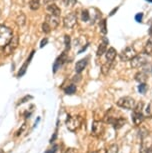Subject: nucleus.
<instances>
[{
    "label": "nucleus",
    "instance_id": "obj_6",
    "mask_svg": "<svg viewBox=\"0 0 152 153\" xmlns=\"http://www.w3.org/2000/svg\"><path fill=\"white\" fill-rule=\"evenodd\" d=\"M18 43H19L18 37L13 36L12 39L8 42V44L3 48V52L5 55H10V54H12L14 52V50L17 48V46H18Z\"/></svg>",
    "mask_w": 152,
    "mask_h": 153
},
{
    "label": "nucleus",
    "instance_id": "obj_14",
    "mask_svg": "<svg viewBox=\"0 0 152 153\" xmlns=\"http://www.w3.org/2000/svg\"><path fill=\"white\" fill-rule=\"evenodd\" d=\"M86 65H87V59H81L79 60L78 62L76 63L75 65V71L76 73L80 74L81 72L84 70V68L86 67Z\"/></svg>",
    "mask_w": 152,
    "mask_h": 153
},
{
    "label": "nucleus",
    "instance_id": "obj_10",
    "mask_svg": "<svg viewBox=\"0 0 152 153\" xmlns=\"http://www.w3.org/2000/svg\"><path fill=\"white\" fill-rule=\"evenodd\" d=\"M107 45H108V39L106 37H103L102 41L100 42L98 49H97V55L101 56L104 53H106V51H107Z\"/></svg>",
    "mask_w": 152,
    "mask_h": 153
},
{
    "label": "nucleus",
    "instance_id": "obj_17",
    "mask_svg": "<svg viewBox=\"0 0 152 153\" xmlns=\"http://www.w3.org/2000/svg\"><path fill=\"white\" fill-rule=\"evenodd\" d=\"M132 118H133L134 124L138 126L143 122V120H144V115H143L142 113H135V112H134Z\"/></svg>",
    "mask_w": 152,
    "mask_h": 153
},
{
    "label": "nucleus",
    "instance_id": "obj_3",
    "mask_svg": "<svg viewBox=\"0 0 152 153\" xmlns=\"http://www.w3.org/2000/svg\"><path fill=\"white\" fill-rule=\"evenodd\" d=\"M136 55L137 54L135 49L131 47V46H128V47H126L121 51V53H120V59H121V61H131Z\"/></svg>",
    "mask_w": 152,
    "mask_h": 153
},
{
    "label": "nucleus",
    "instance_id": "obj_25",
    "mask_svg": "<svg viewBox=\"0 0 152 153\" xmlns=\"http://www.w3.org/2000/svg\"><path fill=\"white\" fill-rule=\"evenodd\" d=\"M147 84L146 83H140V85L138 86V91L140 92V93H142V94H144L146 91H147Z\"/></svg>",
    "mask_w": 152,
    "mask_h": 153
},
{
    "label": "nucleus",
    "instance_id": "obj_33",
    "mask_svg": "<svg viewBox=\"0 0 152 153\" xmlns=\"http://www.w3.org/2000/svg\"><path fill=\"white\" fill-rule=\"evenodd\" d=\"M65 42H66V47L69 48V36H65Z\"/></svg>",
    "mask_w": 152,
    "mask_h": 153
},
{
    "label": "nucleus",
    "instance_id": "obj_27",
    "mask_svg": "<svg viewBox=\"0 0 152 153\" xmlns=\"http://www.w3.org/2000/svg\"><path fill=\"white\" fill-rule=\"evenodd\" d=\"M82 20L84 22H86V21H88L89 20V18H90V16H89V13H88V11L87 10H83L82 11Z\"/></svg>",
    "mask_w": 152,
    "mask_h": 153
},
{
    "label": "nucleus",
    "instance_id": "obj_26",
    "mask_svg": "<svg viewBox=\"0 0 152 153\" xmlns=\"http://www.w3.org/2000/svg\"><path fill=\"white\" fill-rule=\"evenodd\" d=\"M142 108H143V102H139L137 103V105H135L133 110L135 113H142Z\"/></svg>",
    "mask_w": 152,
    "mask_h": 153
},
{
    "label": "nucleus",
    "instance_id": "obj_2",
    "mask_svg": "<svg viewBox=\"0 0 152 153\" xmlns=\"http://www.w3.org/2000/svg\"><path fill=\"white\" fill-rule=\"evenodd\" d=\"M82 117L77 115V116H72V117H69L68 119L66 120V126L68 128V130L70 131H77L78 129L81 127L82 125Z\"/></svg>",
    "mask_w": 152,
    "mask_h": 153
},
{
    "label": "nucleus",
    "instance_id": "obj_18",
    "mask_svg": "<svg viewBox=\"0 0 152 153\" xmlns=\"http://www.w3.org/2000/svg\"><path fill=\"white\" fill-rule=\"evenodd\" d=\"M125 123H126V120L124 119V118H123V117H118L115 121H114V123L112 124V125H113V127L115 129H120Z\"/></svg>",
    "mask_w": 152,
    "mask_h": 153
},
{
    "label": "nucleus",
    "instance_id": "obj_23",
    "mask_svg": "<svg viewBox=\"0 0 152 153\" xmlns=\"http://www.w3.org/2000/svg\"><path fill=\"white\" fill-rule=\"evenodd\" d=\"M75 92H76V85H74V84L69 85L65 89V93L66 94H73V93H75Z\"/></svg>",
    "mask_w": 152,
    "mask_h": 153
},
{
    "label": "nucleus",
    "instance_id": "obj_24",
    "mask_svg": "<svg viewBox=\"0 0 152 153\" xmlns=\"http://www.w3.org/2000/svg\"><path fill=\"white\" fill-rule=\"evenodd\" d=\"M145 116L151 118L152 117V102H150L147 105V107L145 109Z\"/></svg>",
    "mask_w": 152,
    "mask_h": 153
},
{
    "label": "nucleus",
    "instance_id": "obj_37",
    "mask_svg": "<svg viewBox=\"0 0 152 153\" xmlns=\"http://www.w3.org/2000/svg\"><path fill=\"white\" fill-rule=\"evenodd\" d=\"M89 153H99V152H95V151H93V152H89Z\"/></svg>",
    "mask_w": 152,
    "mask_h": 153
},
{
    "label": "nucleus",
    "instance_id": "obj_15",
    "mask_svg": "<svg viewBox=\"0 0 152 153\" xmlns=\"http://www.w3.org/2000/svg\"><path fill=\"white\" fill-rule=\"evenodd\" d=\"M135 79L140 83H144L148 79V74L145 71H140L135 75Z\"/></svg>",
    "mask_w": 152,
    "mask_h": 153
},
{
    "label": "nucleus",
    "instance_id": "obj_22",
    "mask_svg": "<svg viewBox=\"0 0 152 153\" xmlns=\"http://www.w3.org/2000/svg\"><path fill=\"white\" fill-rule=\"evenodd\" d=\"M99 27H100V31H101L103 34L107 33V26H106V20L105 19H103V20H101V21H100Z\"/></svg>",
    "mask_w": 152,
    "mask_h": 153
},
{
    "label": "nucleus",
    "instance_id": "obj_20",
    "mask_svg": "<svg viewBox=\"0 0 152 153\" xmlns=\"http://www.w3.org/2000/svg\"><path fill=\"white\" fill-rule=\"evenodd\" d=\"M110 69H111V62H106L105 64H103L102 67H101L102 74L103 75H107L108 73H109Z\"/></svg>",
    "mask_w": 152,
    "mask_h": 153
},
{
    "label": "nucleus",
    "instance_id": "obj_32",
    "mask_svg": "<svg viewBox=\"0 0 152 153\" xmlns=\"http://www.w3.org/2000/svg\"><path fill=\"white\" fill-rule=\"evenodd\" d=\"M65 153H77V151L74 148H68L66 151H65Z\"/></svg>",
    "mask_w": 152,
    "mask_h": 153
},
{
    "label": "nucleus",
    "instance_id": "obj_36",
    "mask_svg": "<svg viewBox=\"0 0 152 153\" xmlns=\"http://www.w3.org/2000/svg\"><path fill=\"white\" fill-rule=\"evenodd\" d=\"M117 9H118V8H115V9H114V10L112 11V12L110 13V15H113V14H114V12H115V11H117Z\"/></svg>",
    "mask_w": 152,
    "mask_h": 153
},
{
    "label": "nucleus",
    "instance_id": "obj_30",
    "mask_svg": "<svg viewBox=\"0 0 152 153\" xmlns=\"http://www.w3.org/2000/svg\"><path fill=\"white\" fill-rule=\"evenodd\" d=\"M42 31L44 33H49L50 31H51V28L49 27V25L47 24V23H43L42 24Z\"/></svg>",
    "mask_w": 152,
    "mask_h": 153
},
{
    "label": "nucleus",
    "instance_id": "obj_31",
    "mask_svg": "<svg viewBox=\"0 0 152 153\" xmlns=\"http://www.w3.org/2000/svg\"><path fill=\"white\" fill-rule=\"evenodd\" d=\"M142 18H143V13H137L135 15V20L137 22H141L142 21Z\"/></svg>",
    "mask_w": 152,
    "mask_h": 153
},
{
    "label": "nucleus",
    "instance_id": "obj_7",
    "mask_svg": "<svg viewBox=\"0 0 152 153\" xmlns=\"http://www.w3.org/2000/svg\"><path fill=\"white\" fill-rule=\"evenodd\" d=\"M104 129V123L102 121H94L92 123V128H91V135L95 137H99L100 135L103 134Z\"/></svg>",
    "mask_w": 152,
    "mask_h": 153
},
{
    "label": "nucleus",
    "instance_id": "obj_13",
    "mask_svg": "<svg viewBox=\"0 0 152 153\" xmlns=\"http://www.w3.org/2000/svg\"><path fill=\"white\" fill-rule=\"evenodd\" d=\"M116 55H117V52H116L115 48L110 47L107 51H106V60H107V62L112 63L114 61V59H115Z\"/></svg>",
    "mask_w": 152,
    "mask_h": 153
},
{
    "label": "nucleus",
    "instance_id": "obj_1",
    "mask_svg": "<svg viewBox=\"0 0 152 153\" xmlns=\"http://www.w3.org/2000/svg\"><path fill=\"white\" fill-rule=\"evenodd\" d=\"M13 32L10 28L4 25H0V49H3L12 39Z\"/></svg>",
    "mask_w": 152,
    "mask_h": 153
},
{
    "label": "nucleus",
    "instance_id": "obj_4",
    "mask_svg": "<svg viewBox=\"0 0 152 153\" xmlns=\"http://www.w3.org/2000/svg\"><path fill=\"white\" fill-rule=\"evenodd\" d=\"M117 105L124 109H133L135 107V100L132 97H129V96L121 97L117 101Z\"/></svg>",
    "mask_w": 152,
    "mask_h": 153
},
{
    "label": "nucleus",
    "instance_id": "obj_35",
    "mask_svg": "<svg viewBox=\"0 0 152 153\" xmlns=\"http://www.w3.org/2000/svg\"><path fill=\"white\" fill-rule=\"evenodd\" d=\"M147 153H152V145H150V147L147 148Z\"/></svg>",
    "mask_w": 152,
    "mask_h": 153
},
{
    "label": "nucleus",
    "instance_id": "obj_9",
    "mask_svg": "<svg viewBox=\"0 0 152 153\" xmlns=\"http://www.w3.org/2000/svg\"><path fill=\"white\" fill-rule=\"evenodd\" d=\"M59 16H55V15H50L48 14L45 17V23H47L49 25V27L51 29H55V28L59 25Z\"/></svg>",
    "mask_w": 152,
    "mask_h": 153
},
{
    "label": "nucleus",
    "instance_id": "obj_21",
    "mask_svg": "<svg viewBox=\"0 0 152 153\" xmlns=\"http://www.w3.org/2000/svg\"><path fill=\"white\" fill-rule=\"evenodd\" d=\"M40 6V0H30L29 7L32 10H37Z\"/></svg>",
    "mask_w": 152,
    "mask_h": 153
},
{
    "label": "nucleus",
    "instance_id": "obj_38",
    "mask_svg": "<svg viewBox=\"0 0 152 153\" xmlns=\"http://www.w3.org/2000/svg\"><path fill=\"white\" fill-rule=\"evenodd\" d=\"M146 1H149V2H152V0H146Z\"/></svg>",
    "mask_w": 152,
    "mask_h": 153
},
{
    "label": "nucleus",
    "instance_id": "obj_16",
    "mask_svg": "<svg viewBox=\"0 0 152 153\" xmlns=\"http://www.w3.org/2000/svg\"><path fill=\"white\" fill-rule=\"evenodd\" d=\"M15 23H16L17 26H19V27L23 26L25 23H26V16H25L23 13L18 14L17 17L15 18Z\"/></svg>",
    "mask_w": 152,
    "mask_h": 153
},
{
    "label": "nucleus",
    "instance_id": "obj_11",
    "mask_svg": "<svg viewBox=\"0 0 152 153\" xmlns=\"http://www.w3.org/2000/svg\"><path fill=\"white\" fill-rule=\"evenodd\" d=\"M117 118H118V117L116 116L115 110H113V109L111 108L110 110L105 114V116H104V122L105 123H109V124H113L114 121H115Z\"/></svg>",
    "mask_w": 152,
    "mask_h": 153
},
{
    "label": "nucleus",
    "instance_id": "obj_12",
    "mask_svg": "<svg viewBox=\"0 0 152 153\" xmlns=\"http://www.w3.org/2000/svg\"><path fill=\"white\" fill-rule=\"evenodd\" d=\"M47 11L48 13L50 14V15H55V16H59L60 13H61V10H60V8L57 6L56 4H53L51 3L47 6Z\"/></svg>",
    "mask_w": 152,
    "mask_h": 153
},
{
    "label": "nucleus",
    "instance_id": "obj_28",
    "mask_svg": "<svg viewBox=\"0 0 152 153\" xmlns=\"http://www.w3.org/2000/svg\"><path fill=\"white\" fill-rule=\"evenodd\" d=\"M118 152V146L116 145V144H113V145H111L109 147V149H108L107 153H117Z\"/></svg>",
    "mask_w": 152,
    "mask_h": 153
},
{
    "label": "nucleus",
    "instance_id": "obj_19",
    "mask_svg": "<svg viewBox=\"0 0 152 153\" xmlns=\"http://www.w3.org/2000/svg\"><path fill=\"white\" fill-rule=\"evenodd\" d=\"M144 53L145 55H152V38L146 42L144 47Z\"/></svg>",
    "mask_w": 152,
    "mask_h": 153
},
{
    "label": "nucleus",
    "instance_id": "obj_29",
    "mask_svg": "<svg viewBox=\"0 0 152 153\" xmlns=\"http://www.w3.org/2000/svg\"><path fill=\"white\" fill-rule=\"evenodd\" d=\"M63 3H64V5L66 7L68 6H73L74 4L76 3V0H63Z\"/></svg>",
    "mask_w": 152,
    "mask_h": 153
},
{
    "label": "nucleus",
    "instance_id": "obj_5",
    "mask_svg": "<svg viewBox=\"0 0 152 153\" xmlns=\"http://www.w3.org/2000/svg\"><path fill=\"white\" fill-rule=\"evenodd\" d=\"M77 23V14L75 12H71L67 14L63 19V25L66 29H71L76 25Z\"/></svg>",
    "mask_w": 152,
    "mask_h": 153
},
{
    "label": "nucleus",
    "instance_id": "obj_8",
    "mask_svg": "<svg viewBox=\"0 0 152 153\" xmlns=\"http://www.w3.org/2000/svg\"><path fill=\"white\" fill-rule=\"evenodd\" d=\"M147 63V57L146 55H136L134 58L131 60V67L132 68H140L143 65Z\"/></svg>",
    "mask_w": 152,
    "mask_h": 153
},
{
    "label": "nucleus",
    "instance_id": "obj_34",
    "mask_svg": "<svg viewBox=\"0 0 152 153\" xmlns=\"http://www.w3.org/2000/svg\"><path fill=\"white\" fill-rule=\"evenodd\" d=\"M148 33H149V35H150V37L152 38V25L150 26V28H149V31H148Z\"/></svg>",
    "mask_w": 152,
    "mask_h": 153
}]
</instances>
